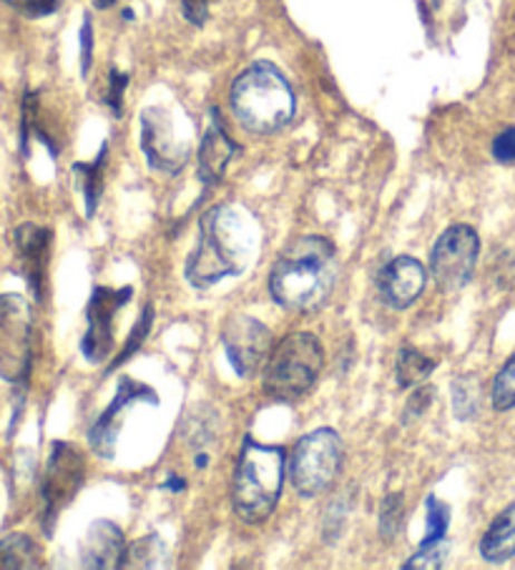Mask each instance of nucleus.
Listing matches in <instances>:
<instances>
[{"label": "nucleus", "mask_w": 515, "mask_h": 570, "mask_svg": "<svg viewBox=\"0 0 515 570\" xmlns=\"http://www.w3.org/2000/svg\"><path fill=\"white\" fill-rule=\"evenodd\" d=\"M260 229L240 204H216L200 219L196 247L186 259V282L194 289H212L224 279L240 277L250 267Z\"/></svg>", "instance_id": "f257e3e1"}, {"label": "nucleus", "mask_w": 515, "mask_h": 570, "mask_svg": "<svg viewBox=\"0 0 515 570\" xmlns=\"http://www.w3.org/2000/svg\"><path fill=\"white\" fill-rule=\"evenodd\" d=\"M340 277L334 244L320 234H304L286 244L270 274L272 299L290 312H317Z\"/></svg>", "instance_id": "f03ea898"}, {"label": "nucleus", "mask_w": 515, "mask_h": 570, "mask_svg": "<svg viewBox=\"0 0 515 570\" xmlns=\"http://www.w3.org/2000/svg\"><path fill=\"white\" fill-rule=\"evenodd\" d=\"M230 104L236 121L256 136L286 129L297 114V96L290 81L270 61H256L234 78Z\"/></svg>", "instance_id": "7ed1b4c3"}, {"label": "nucleus", "mask_w": 515, "mask_h": 570, "mask_svg": "<svg viewBox=\"0 0 515 570\" xmlns=\"http://www.w3.org/2000/svg\"><path fill=\"white\" fill-rule=\"evenodd\" d=\"M286 475V452L280 445H264L244 438L234 470L232 503L244 523L260 525L274 513L282 498Z\"/></svg>", "instance_id": "20e7f679"}, {"label": "nucleus", "mask_w": 515, "mask_h": 570, "mask_svg": "<svg viewBox=\"0 0 515 570\" xmlns=\"http://www.w3.org/2000/svg\"><path fill=\"white\" fill-rule=\"evenodd\" d=\"M324 365V350L310 332H294L266 357L262 387L274 402H297L310 392Z\"/></svg>", "instance_id": "39448f33"}, {"label": "nucleus", "mask_w": 515, "mask_h": 570, "mask_svg": "<svg viewBox=\"0 0 515 570\" xmlns=\"http://www.w3.org/2000/svg\"><path fill=\"white\" fill-rule=\"evenodd\" d=\"M342 440L330 428H320L304 435L286 460V475L292 488L302 498H317L327 493L340 475Z\"/></svg>", "instance_id": "423d86ee"}, {"label": "nucleus", "mask_w": 515, "mask_h": 570, "mask_svg": "<svg viewBox=\"0 0 515 570\" xmlns=\"http://www.w3.org/2000/svg\"><path fill=\"white\" fill-rule=\"evenodd\" d=\"M36 320L21 294H0V380L23 385L33 367Z\"/></svg>", "instance_id": "0eeeda50"}, {"label": "nucleus", "mask_w": 515, "mask_h": 570, "mask_svg": "<svg viewBox=\"0 0 515 570\" xmlns=\"http://www.w3.org/2000/svg\"><path fill=\"white\" fill-rule=\"evenodd\" d=\"M86 480V458L74 442L56 440L41 478V525L54 533L58 515L74 503Z\"/></svg>", "instance_id": "6e6552de"}, {"label": "nucleus", "mask_w": 515, "mask_h": 570, "mask_svg": "<svg viewBox=\"0 0 515 570\" xmlns=\"http://www.w3.org/2000/svg\"><path fill=\"white\" fill-rule=\"evenodd\" d=\"M480 257V237L468 224L445 229L430 252V274L445 292H458L473 279Z\"/></svg>", "instance_id": "1a4fd4ad"}, {"label": "nucleus", "mask_w": 515, "mask_h": 570, "mask_svg": "<svg viewBox=\"0 0 515 570\" xmlns=\"http://www.w3.org/2000/svg\"><path fill=\"white\" fill-rule=\"evenodd\" d=\"M138 141L148 166L162 174H179L192 156L190 139L176 131L174 114L164 106L144 108Z\"/></svg>", "instance_id": "9d476101"}, {"label": "nucleus", "mask_w": 515, "mask_h": 570, "mask_svg": "<svg viewBox=\"0 0 515 570\" xmlns=\"http://www.w3.org/2000/svg\"><path fill=\"white\" fill-rule=\"evenodd\" d=\"M222 347L240 377H254L272 352V332L250 314H234L222 327Z\"/></svg>", "instance_id": "9b49d317"}, {"label": "nucleus", "mask_w": 515, "mask_h": 570, "mask_svg": "<svg viewBox=\"0 0 515 570\" xmlns=\"http://www.w3.org/2000/svg\"><path fill=\"white\" fill-rule=\"evenodd\" d=\"M132 294V287H96L91 292L86 307V332L81 340V352L91 365H98L114 352L116 314L126 307Z\"/></svg>", "instance_id": "f8f14e48"}, {"label": "nucleus", "mask_w": 515, "mask_h": 570, "mask_svg": "<svg viewBox=\"0 0 515 570\" xmlns=\"http://www.w3.org/2000/svg\"><path fill=\"white\" fill-rule=\"evenodd\" d=\"M136 402H148V405H158V397L152 387L142 385L132 377H122L118 380V390L111 405H108L98 420L94 422V428L88 430V442L96 455H101L104 460H111L116 452V442H118V430L124 425V412L136 405Z\"/></svg>", "instance_id": "ddd939ff"}, {"label": "nucleus", "mask_w": 515, "mask_h": 570, "mask_svg": "<svg viewBox=\"0 0 515 570\" xmlns=\"http://www.w3.org/2000/svg\"><path fill=\"white\" fill-rule=\"evenodd\" d=\"M51 229L38 224H21L13 234L18 267H21L28 289L33 292L38 302L46 299V282H48V259H51Z\"/></svg>", "instance_id": "4468645a"}, {"label": "nucleus", "mask_w": 515, "mask_h": 570, "mask_svg": "<svg viewBox=\"0 0 515 570\" xmlns=\"http://www.w3.org/2000/svg\"><path fill=\"white\" fill-rule=\"evenodd\" d=\"M378 294L392 309H408L420 299L428 284V272L412 257H395L378 272Z\"/></svg>", "instance_id": "2eb2a0df"}, {"label": "nucleus", "mask_w": 515, "mask_h": 570, "mask_svg": "<svg viewBox=\"0 0 515 570\" xmlns=\"http://www.w3.org/2000/svg\"><path fill=\"white\" fill-rule=\"evenodd\" d=\"M236 154H240V146H236L232 141V136L226 134L222 124V114L216 111V108H212L210 126H206L200 144V166H196V174H200V181L206 186V189L224 179L226 166L232 164Z\"/></svg>", "instance_id": "dca6fc26"}, {"label": "nucleus", "mask_w": 515, "mask_h": 570, "mask_svg": "<svg viewBox=\"0 0 515 570\" xmlns=\"http://www.w3.org/2000/svg\"><path fill=\"white\" fill-rule=\"evenodd\" d=\"M126 550L124 530L118 528L114 520H96L91 528L86 530L81 540V566L91 570H111L122 563V556Z\"/></svg>", "instance_id": "f3484780"}, {"label": "nucleus", "mask_w": 515, "mask_h": 570, "mask_svg": "<svg viewBox=\"0 0 515 570\" xmlns=\"http://www.w3.org/2000/svg\"><path fill=\"white\" fill-rule=\"evenodd\" d=\"M480 558L490 566L508 563L515 558V503L505 505L480 538Z\"/></svg>", "instance_id": "a211bd4d"}, {"label": "nucleus", "mask_w": 515, "mask_h": 570, "mask_svg": "<svg viewBox=\"0 0 515 570\" xmlns=\"http://www.w3.org/2000/svg\"><path fill=\"white\" fill-rule=\"evenodd\" d=\"M41 566V548L31 535L11 533L0 540V570H33Z\"/></svg>", "instance_id": "6ab92c4d"}, {"label": "nucleus", "mask_w": 515, "mask_h": 570, "mask_svg": "<svg viewBox=\"0 0 515 570\" xmlns=\"http://www.w3.org/2000/svg\"><path fill=\"white\" fill-rule=\"evenodd\" d=\"M31 139H38L43 146L51 149L54 156H58L61 146H58L56 136L48 129L41 114V96L36 91H26L23 96V116H21V144H23V154H28V144Z\"/></svg>", "instance_id": "aec40b11"}, {"label": "nucleus", "mask_w": 515, "mask_h": 570, "mask_svg": "<svg viewBox=\"0 0 515 570\" xmlns=\"http://www.w3.org/2000/svg\"><path fill=\"white\" fill-rule=\"evenodd\" d=\"M106 159H108V144L101 146V151L94 161L88 164H74V174H76V184L84 194L86 202V216L91 219L98 209V202H101V191H104V171H106Z\"/></svg>", "instance_id": "412c9836"}, {"label": "nucleus", "mask_w": 515, "mask_h": 570, "mask_svg": "<svg viewBox=\"0 0 515 570\" xmlns=\"http://www.w3.org/2000/svg\"><path fill=\"white\" fill-rule=\"evenodd\" d=\"M168 566V548L158 535H144L138 538L136 543L126 546L122 563V570H152V568H166Z\"/></svg>", "instance_id": "4be33fe9"}, {"label": "nucleus", "mask_w": 515, "mask_h": 570, "mask_svg": "<svg viewBox=\"0 0 515 570\" xmlns=\"http://www.w3.org/2000/svg\"><path fill=\"white\" fill-rule=\"evenodd\" d=\"M435 367L438 365H435L430 357H425L422 352L412 350V347H402L398 355V370H395L400 390L422 385V382L433 375Z\"/></svg>", "instance_id": "5701e85b"}, {"label": "nucleus", "mask_w": 515, "mask_h": 570, "mask_svg": "<svg viewBox=\"0 0 515 570\" xmlns=\"http://www.w3.org/2000/svg\"><path fill=\"white\" fill-rule=\"evenodd\" d=\"M480 382L475 377H458L453 382V410L458 420H473L480 410Z\"/></svg>", "instance_id": "b1692460"}, {"label": "nucleus", "mask_w": 515, "mask_h": 570, "mask_svg": "<svg viewBox=\"0 0 515 570\" xmlns=\"http://www.w3.org/2000/svg\"><path fill=\"white\" fill-rule=\"evenodd\" d=\"M425 538L420 546H435V543H445V535H448V525H450V508L438 500L435 495H428L425 500Z\"/></svg>", "instance_id": "393cba45"}, {"label": "nucleus", "mask_w": 515, "mask_h": 570, "mask_svg": "<svg viewBox=\"0 0 515 570\" xmlns=\"http://www.w3.org/2000/svg\"><path fill=\"white\" fill-rule=\"evenodd\" d=\"M490 402L495 412L515 410V355L505 360L490 387Z\"/></svg>", "instance_id": "a878e982"}, {"label": "nucleus", "mask_w": 515, "mask_h": 570, "mask_svg": "<svg viewBox=\"0 0 515 570\" xmlns=\"http://www.w3.org/2000/svg\"><path fill=\"white\" fill-rule=\"evenodd\" d=\"M402 525V495L400 493H392L382 500L380 505V535L385 540H392L398 535V530Z\"/></svg>", "instance_id": "bb28decb"}, {"label": "nucleus", "mask_w": 515, "mask_h": 570, "mask_svg": "<svg viewBox=\"0 0 515 570\" xmlns=\"http://www.w3.org/2000/svg\"><path fill=\"white\" fill-rule=\"evenodd\" d=\"M152 324H154V307H152V304H146V309H144L142 317H138L136 327H134V332H132V337H128V342H126L124 352H122V355H118V357L111 362V367H108V372L116 370L118 365H122V362H126L128 357L134 355V352H136L138 347L144 345V340H146L148 330H152Z\"/></svg>", "instance_id": "cd10ccee"}, {"label": "nucleus", "mask_w": 515, "mask_h": 570, "mask_svg": "<svg viewBox=\"0 0 515 570\" xmlns=\"http://www.w3.org/2000/svg\"><path fill=\"white\" fill-rule=\"evenodd\" d=\"M128 86V76L116 71L111 68V73H108V86H106V96H104V104L108 106V111L114 114V119H122L124 114V91Z\"/></svg>", "instance_id": "c85d7f7f"}, {"label": "nucleus", "mask_w": 515, "mask_h": 570, "mask_svg": "<svg viewBox=\"0 0 515 570\" xmlns=\"http://www.w3.org/2000/svg\"><path fill=\"white\" fill-rule=\"evenodd\" d=\"M3 3L26 18H46L58 11L61 0H3Z\"/></svg>", "instance_id": "c756f323"}, {"label": "nucleus", "mask_w": 515, "mask_h": 570, "mask_svg": "<svg viewBox=\"0 0 515 570\" xmlns=\"http://www.w3.org/2000/svg\"><path fill=\"white\" fill-rule=\"evenodd\" d=\"M445 543H435V546H420L418 553H415L408 563L402 568L405 570H415V568H440L443 558H445Z\"/></svg>", "instance_id": "7c9ffc66"}, {"label": "nucleus", "mask_w": 515, "mask_h": 570, "mask_svg": "<svg viewBox=\"0 0 515 570\" xmlns=\"http://www.w3.org/2000/svg\"><path fill=\"white\" fill-rule=\"evenodd\" d=\"M490 151L498 164H515V126H508L495 136Z\"/></svg>", "instance_id": "2f4dec72"}, {"label": "nucleus", "mask_w": 515, "mask_h": 570, "mask_svg": "<svg viewBox=\"0 0 515 570\" xmlns=\"http://www.w3.org/2000/svg\"><path fill=\"white\" fill-rule=\"evenodd\" d=\"M433 395H435L433 387H420V390L412 392L408 405H405V415H402L405 425H410L412 420H418V417L425 415V410H428L430 402H433Z\"/></svg>", "instance_id": "473e14b6"}, {"label": "nucleus", "mask_w": 515, "mask_h": 570, "mask_svg": "<svg viewBox=\"0 0 515 570\" xmlns=\"http://www.w3.org/2000/svg\"><path fill=\"white\" fill-rule=\"evenodd\" d=\"M78 41H81V73L86 78L88 71H91V58H94V23H91V16L84 18Z\"/></svg>", "instance_id": "72a5a7b5"}, {"label": "nucleus", "mask_w": 515, "mask_h": 570, "mask_svg": "<svg viewBox=\"0 0 515 570\" xmlns=\"http://www.w3.org/2000/svg\"><path fill=\"white\" fill-rule=\"evenodd\" d=\"M216 0H182V13L192 26H204Z\"/></svg>", "instance_id": "f704fd0d"}, {"label": "nucleus", "mask_w": 515, "mask_h": 570, "mask_svg": "<svg viewBox=\"0 0 515 570\" xmlns=\"http://www.w3.org/2000/svg\"><path fill=\"white\" fill-rule=\"evenodd\" d=\"M94 6L98 8V11H108V8L116 6V0H94Z\"/></svg>", "instance_id": "c9c22d12"}]
</instances>
